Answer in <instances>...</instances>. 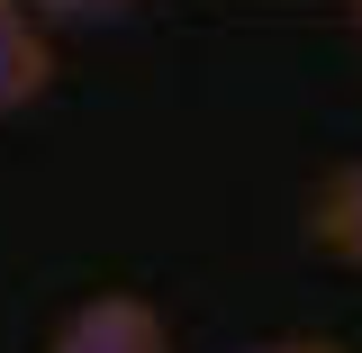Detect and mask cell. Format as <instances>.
Here are the masks:
<instances>
[{"mask_svg":"<svg viewBox=\"0 0 362 353\" xmlns=\"http://www.w3.org/2000/svg\"><path fill=\"white\" fill-rule=\"evenodd\" d=\"M45 353H173V326L136 290H100L82 308H64V326L45 335Z\"/></svg>","mask_w":362,"mask_h":353,"instance_id":"obj_1","label":"cell"},{"mask_svg":"<svg viewBox=\"0 0 362 353\" xmlns=\"http://www.w3.org/2000/svg\"><path fill=\"white\" fill-rule=\"evenodd\" d=\"M308 245L362 272V154H354V163H335V173L308 190Z\"/></svg>","mask_w":362,"mask_h":353,"instance_id":"obj_2","label":"cell"},{"mask_svg":"<svg viewBox=\"0 0 362 353\" xmlns=\"http://www.w3.org/2000/svg\"><path fill=\"white\" fill-rule=\"evenodd\" d=\"M45 82H54V45H45V28L18 9V0H0V118H18Z\"/></svg>","mask_w":362,"mask_h":353,"instance_id":"obj_3","label":"cell"},{"mask_svg":"<svg viewBox=\"0 0 362 353\" xmlns=\"http://www.w3.org/2000/svg\"><path fill=\"white\" fill-rule=\"evenodd\" d=\"M245 353H344V345H326V335H281V345H245Z\"/></svg>","mask_w":362,"mask_h":353,"instance_id":"obj_4","label":"cell"},{"mask_svg":"<svg viewBox=\"0 0 362 353\" xmlns=\"http://www.w3.org/2000/svg\"><path fill=\"white\" fill-rule=\"evenodd\" d=\"M354 28H362V0H354Z\"/></svg>","mask_w":362,"mask_h":353,"instance_id":"obj_5","label":"cell"}]
</instances>
